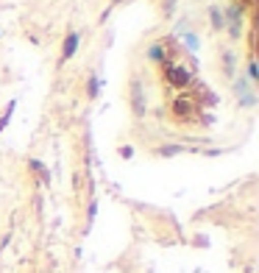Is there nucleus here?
Segmentation results:
<instances>
[{
  "mask_svg": "<svg viewBox=\"0 0 259 273\" xmlns=\"http://www.w3.org/2000/svg\"><path fill=\"white\" fill-rule=\"evenodd\" d=\"M212 22H215V25H223V20H220V14H217V11H212Z\"/></svg>",
  "mask_w": 259,
  "mask_h": 273,
  "instance_id": "nucleus-5",
  "label": "nucleus"
},
{
  "mask_svg": "<svg viewBox=\"0 0 259 273\" xmlns=\"http://www.w3.org/2000/svg\"><path fill=\"white\" fill-rule=\"evenodd\" d=\"M167 81H173L176 87H184L187 81H190V75H187L184 70H167Z\"/></svg>",
  "mask_w": 259,
  "mask_h": 273,
  "instance_id": "nucleus-2",
  "label": "nucleus"
},
{
  "mask_svg": "<svg viewBox=\"0 0 259 273\" xmlns=\"http://www.w3.org/2000/svg\"><path fill=\"white\" fill-rule=\"evenodd\" d=\"M75 50H78V34L70 31V34H67V39H64V45H62V62L73 59V56H75Z\"/></svg>",
  "mask_w": 259,
  "mask_h": 273,
  "instance_id": "nucleus-1",
  "label": "nucleus"
},
{
  "mask_svg": "<svg viewBox=\"0 0 259 273\" xmlns=\"http://www.w3.org/2000/svg\"><path fill=\"white\" fill-rule=\"evenodd\" d=\"M11 112H14V103H9V109L3 112V117H0V128H6V123H9V117H11Z\"/></svg>",
  "mask_w": 259,
  "mask_h": 273,
  "instance_id": "nucleus-4",
  "label": "nucleus"
},
{
  "mask_svg": "<svg viewBox=\"0 0 259 273\" xmlns=\"http://www.w3.org/2000/svg\"><path fill=\"white\" fill-rule=\"evenodd\" d=\"M173 109H176V115H184V112L192 109V100L190 98H179V103H176Z\"/></svg>",
  "mask_w": 259,
  "mask_h": 273,
  "instance_id": "nucleus-3",
  "label": "nucleus"
}]
</instances>
